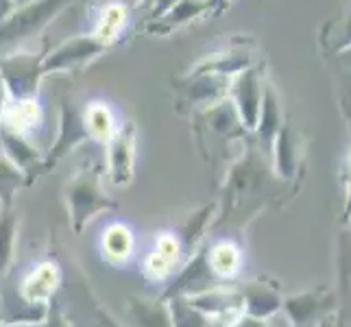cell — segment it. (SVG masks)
I'll return each mask as SVG.
<instances>
[{
    "mask_svg": "<svg viewBox=\"0 0 351 327\" xmlns=\"http://www.w3.org/2000/svg\"><path fill=\"white\" fill-rule=\"evenodd\" d=\"M107 164H110V181L120 188L127 186L136 166V127L133 123L120 125L114 138L107 142Z\"/></svg>",
    "mask_w": 351,
    "mask_h": 327,
    "instance_id": "5b68a950",
    "label": "cell"
},
{
    "mask_svg": "<svg viewBox=\"0 0 351 327\" xmlns=\"http://www.w3.org/2000/svg\"><path fill=\"white\" fill-rule=\"evenodd\" d=\"M57 280H59V273H57L55 266H51V264L38 266V269L27 277V282H24V286H22L24 299L33 301V304L35 301L46 299L55 290Z\"/></svg>",
    "mask_w": 351,
    "mask_h": 327,
    "instance_id": "7c38bea8",
    "label": "cell"
},
{
    "mask_svg": "<svg viewBox=\"0 0 351 327\" xmlns=\"http://www.w3.org/2000/svg\"><path fill=\"white\" fill-rule=\"evenodd\" d=\"M33 0H16V7H22V5H29Z\"/></svg>",
    "mask_w": 351,
    "mask_h": 327,
    "instance_id": "ffe728a7",
    "label": "cell"
},
{
    "mask_svg": "<svg viewBox=\"0 0 351 327\" xmlns=\"http://www.w3.org/2000/svg\"><path fill=\"white\" fill-rule=\"evenodd\" d=\"M14 242H16V218L9 212V208L0 214V273H5L14 256Z\"/></svg>",
    "mask_w": 351,
    "mask_h": 327,
    "instance_id": "9a60e30c",
    "label": "cell"
},
{
    "mask_svg": "<svg viewBox=\"0 0 351 327\" xmlns=\"http://www.w3.org/2000/svg\"><path fill=\"white\" fill-rule=\"evenodd\" d=\"M336 75H338V86H341V94H343V107L349 109V116H351V48L336 55Z\"/></svg>",
    "mask_w": 351,
    "mask_h": 327,
    "instance_id": "2e32d148",
    "label": "cell"
},
{
    "mask_svg": "<svg viewBox=\"0 0 351 327\" xmlns=\"http://www.w3.org/2000/svg\"><path fill=\"white\" fill-rule=\"evenodd\" d=\"M0 144H3V151L7 160L18 166L20 171H29V168L38 166L40 164V153L35 151V147L29 142L27 136H18V133H11L0 129Z\"/></svg>",
    "mask_w": 351,
    "mask_h": 327,
    "instance_id": "8fae6325",
    "label": "cell"
},
{
    "mask_svg": "<svg viewBox=\"0 0 351 327\" xmlns=\"http://www.w3.org/2000/svg\"><path fill=\"white\" fill-rule=\"evenodd\" d=\"M42 57L14 53L0 59V79L11 99H27L38 96V86L42 81Z\"/></svg>",
    "mask_w": 351,
    "mask_h": 327,
    "instance_id": "7a4b0ae2",
    "label": "cell"
},
{
    "mask_svg": "<svg viewBox=\"0 0 351 327\" xmlns=\"http://www.w3.org/2000/svg\"><path fill=\"white\" fill-rule=\"evenodd\" d=\"M103 249L112 260H125L133 251V234L127 225H110L103 234Z\"/></svg>",
    "mask_w": 351,
    "mask_h": 327,
    "instance_id": "5bb4252c",
    "label": "cell"
},
{
    "mask_svg": "<svg viewBox=\"0 0 351 327\" xmlns=\"http://www.w3.org/2000/svg\"><path fill=\"white\" fill-rule=\"evenodd\" d=\"M232 99L238 109V114L242 118V123L247 127H256L260 120V81H258V72L256 70H245L242 75L236 79L234 88H232Z\"/></svg>",
    "mask_w": 351,
    "mask_h": 327,
    "instance_id": "ba28073f",
    "label": "cell"
},
{
    "mask_svg": "<svg viewBox=\"0 0 351 327\" xmlns=\"http://www.w3.org/2000/svg\"><path fill=\"white\" fill-rule=\"evenodd\" d=\"M16 11V0H0V22Z\"/></svg>",
    "mask_w": 351,
    "mask_h": 327,
    "instance_id": "e0dca14e",
    "label": "cell"
},
{
    "mask_svg": "<svg viewBox=\"0 0 351 327\" xmlns=\"http://www.w3.org/2000/svg\"><path fill=\"white\" fill-rule=\"evenodd\" d=\"M179 256V242L173 234H164L160 236V240H157V249L155 253L149 258L147 266L149 271L155 275V277H164L173 271L175 266V260Z\"/></svg>",
    "mask_w": 351,
    "mask_h": 327,
    "instance_id": "4fadbf2b",
    "label": "cell"
},
{
    "mask_svg": "<svg viewBox=\"0 0 351 327\" xmlns=\"http://www.w3.org/2000/svg\"><path fill=\"white\" fill-rule=\"evenodd\" d=\"M42 125L44 107L38 96H27V99H11L9 96L3 107V114H0V129L29 138Z\"/></svg>",
    "mask_w": 351,
    "mask_h": 327,
    "instance_id": "8992f818",
    "label": "cell"
},
{
    "mask_svg": "<svg viewBox=\"0 0 351 327\" xmlns=\"http://www.w3.org/2000/svg\"><path fill=\"white\" fill-rule=\"evenodd\" d=\"M62 327H64V325H62Z\"/></svg>",
    "mask_w": 351,
    "mask_h": 327,
    "instance_id": "7402d4cb",
    "label": "cell"
},
{
    "mask_svg": "<svg viewBox=\"0 0 351 327\" xmlns=\"http://www.w3.org/2000/svg\"><path fill=\"white\" fill-rule=\"evenodd\" d=\"M7 99H9V92H7V88H5L3 79H0V114H3V107H5Z\"/></svg>",
    "mask_w": 351,
    "mask_h": 327,
    "instance_id": "d6986e66",
    "label": "cell"
},
{
    "mask_svg": "<svg viewBox=\"0 0 351 327\" xmlns=\"http://www.w3.org/2000/svg\"><path fill=\"white\" fill-rule=\"evenodd\" d=\"M81 123H83V131H86L88 140L101 142V144L110 142L120 127L112 105L105 101H90L81 114Z\"/></svg>",
    "mask_w": 351,
    "mask_h": 327,
    "instance_id": "30bf717a",
    "label": "cell"
},
{
    "mask_svg": "<svg viewBox=\"0 0 351 327\" xmlns=\"http://www.w3.org/2000/svg\"><path fill=\"white\" fill-rule=\"evenodd\" d=\"M107 51V46L99 42L92 33L75 35V38L66 40L59 44L55 51L46 53L42 59V75H51V72H62V70H72L90 64L94 57Z\"/></svg>",
    "mask_w": 351,
    "mask_h": 327,
    "instance_id": "277c9868",
    "label": "cell"
},
{
    "mask_svg": "<svg viewBox=\"0 0 351 327\" xmlns=\"http://www.w3.org/2000/svg\"><path fill=\"white\" fill-rule=\"evenodd\" d=\"M205 11H210V0H179L171 9H166L160 18L149 20L147 33L151 35H171L173 31L186 27Z\"/></svg>",
    "mask_w": 351,
    "mask_h": 327,
    "instance_id": "52a82bcc",
    "label": "cell"
},
{
    "mask_svg": "<svg viewBox=\"0 0 351 327\" xmlns=\"http://www.w3.org/2000/svg\"><path fill=\"white\" fill-rule=\"evenodd\" d=\"M75 0H33L29 5L16 7L11 16L0 22V46H9L40 33L57 14Z\"/></svg>",
    "mask_w": 351,
    "mask_h": 327,
    "instance_id": "6da1fadb",
    "label": "cell"
},
{
    "mask_svg": "<svg viewBox=\"0 0 351 327\" xmlns=\"http://www.w3.org/2000/svg\"><path fill=\"white\" fill-rule=\"evenodd\" d=\"M149 3H153V0H149Z\"/></svg>",
    "mask_w": 351,
    "mask_h": 327,
    "instance_id": "44dd1931",
    "label": "cell"
},
{
    "mask_svg": "<svg viewBox=\"0 0 351 327\" xmlns=\"http://www.w3.org/2000/svg\"><path fill=\"white\" fill-rule=\"evenodd\" d=\"M129 20H131L129 7L125 3H107L105 7H101L90 33L107 48H112L114 44L123 40V33L129 27Z\"/></svg>",
    "mask_w": 351,
    "mask_h": 327,
    "instance_id": "9c48e42d",
    "label": "cell"
},
{
    "mask_svg": "<svg viewBox=\"0 0 351 327\" xmlns=\"http://www.w3.org/2000/svg\"><path fill=\"white\" fill-rule=\"evenodd\" d=\"M68 205H70V216H72V225H75V232H81L83 225H86L90 218L101 212L105 208H110V199L101 195L99 188V171H86L79 173L72 184L68 186Z\"/></svg>",
    "mask_w": 351,
    "mask_h": 327,
    "instance_id": "3957f363",
    "label": "cell"
},
{
    "mask_svg": "<svg viewBox=\"0 0 351 327\" xmlns=\"http://www.w3.org/2000/svg\"><path fill=\"white\" fill-rule=\"evenodd\" d=\"M229 0H210V9H214V14H221V11L227 7Z\"/></svg>",
    "mask_w": 351,
    "mask_h": 327,
    "instance_id": "ac0fdd59",
    "label": "cell"
}]
</instances>
